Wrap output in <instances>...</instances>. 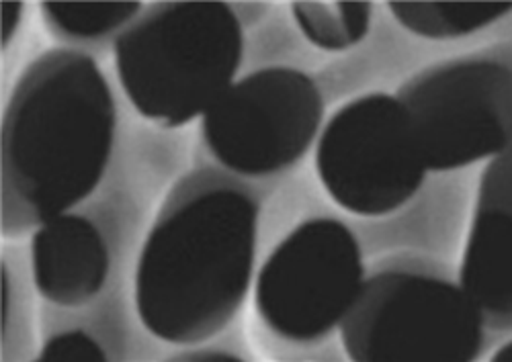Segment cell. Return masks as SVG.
<instances>
[{"label":"cell","instance_id":"1","mask_svg":"<svg viewBox=\"0 0 512 362\" xmlns=\"http://www.w3.org/2000/svg\"><path fill=\"white\" fill-rule=\"evenodd\" d=\"M261 203L236 176L197 168L164 197L136 268V309L162 342L193 346L240 311L254 273Z\"/></svg>","mask_w":512,"mask_h":362},{"label":"cell","instance_id":"2","mask_svg":"<svg viewBox=\"0 0 512 362\" xmlns=\"http://www.w3.org/2000/svg\"><path fill=\"white\" fill-rule=\"evenodd\" d=\"M117 127L111 86L74 48L48 50L19 76L3 117V236L21 238L87 199Z\"/></svg>","mask_w":512,"mask_h":362},{"label":"cell","instance_id":"3","mask_svg":"<svg viewBox=\"0 0 512 362\" xmlns=\"http://www.w3.org/2000/svg\"><path fill=\"white\" fill-rule=\"evenodd\" d=\"M123 93L160 127L205 115L226 90L244 56V33L226 3H156L113 41Z\"/></svg>","mask_w":512,"mask_h":362},{"label":"cell","instance_id":"4","mask_svg":"<svg viewBox=\"0 0 512 362\" xmlns=\"http://www.w3.org/2000/svg\"><path fill=\"white\" fill-rule=\"evenodd\" d=\"M486 320L461 283L416 256L383 260L340 324L355 362H469L484 346Z\"/></svg>","mask_w":512,"mask_h":362},{"label":"cell","instance_id":"5","mask_svg":"<svg viewBox=\"0 0 512 362\" xmlns=\"http://www.w3.org/2000/svg\"><path fill=\"white\" fill-rule=\"evenodd\" d=\"M396 97L429 170L465 168L512 148V48L498 45L426 66Z\"/></svg>","mask_w":512,"mask_h":362},{"label":"cell","instance_id":"6","mask_svg":"<svg viewBox=\"0 0 512 362\" xmlns=\"http://www.w3.org/2000/svg\"><path fill=\"white\" fill-rule=\"evenodd\" d=\"M365 279L361 246L349 225L334 217H310L263 264L254 307L281 340L316 344L345 322Z\"/></svg>","mask_w":512,"mask_h":362},{"label":"cell","instance_id":"7","mask_svg":"<svg viewBox=\"0 0 512 362\" xmlns=\"http://www.w3.org/2000/svg\"><path fill=\"white\" fill-rule=\"evenodd\" d=\"M328 197L359 217H383L420 191L426 172L410 115L396 95L369 93L340 107L316 146Z\"/></svg>","mask_w":512,"mask_h":362},{"label":"cell","instance_id":"8","mask_svg":"<svg viewBox=\"0 0 512 362\" xmlns=\"http://www.w3.org/2000/svg\"><path fill=\"white\" fill-rule=\"evenodd\" d=\"M324 119L316 80L289 66H269L234 82L201 123L209 154L242 176L291 168L312 148Z\"/></svg>","mask_w":512,"mask_h":362},{"label":"cell","instance_id":"9","mask_svg":"<svg viewBox=\"0 0 512 362\" xmlns=\"http://www.w3.org/2000/svg\"><path fill=\"white\" fill-rule=\"evenodd\" d=\"M459 283L486 326L512 328V148L492 158L480 176Z\"/></svg>","mask_w":512,"mask_h":362},{"label":"cell","instance_id":"10","mask_svg":"<svg viewBox=\"0 0 512 362\" xmlns=\"http://www.w3.org/2000/svg\"><path fill=\"white\" fill-rule=\"evenodd\" d=\"M31 264L41 297L62 307H78L103 291L111 258L93 221L64 213L35 230Z\"/></svg>","mask_w":512,"mask_h":362},{"label":"cell","instance_id":"11","mask_svg":"<svg viewBox=\"0 0 512 362\" xmlns=\"http://www.w3.org/2000/svg\"><path fill=\"white\" fill-rule=\"evenodd\" d=\"M144 11L140 3H41L50 35L68 45L99 48L115 41Z\"/></svg>","mask_w":512,"mask_h":362},{"label":"cell","instance_id":"12","mask_svg":"<svg viewBox=\"0 0 512 362\" xmlns=\"http://www.w3.org/2000/svg\"><path fill=\"white\" fill-rule=\"evenodd\" d=\"M388 9L410 33L449 41L502 21L512 13V3H388Z\"/></svg>","mask_w":512,"mask_h":362},{"label":"cell","instance_id":"13","mask_svg":"<svg viewBox=\"0 0 512 362\" xmlns=\"http://www.w3.org/2000/svg\"><path fill=\"white\" fill-rule=\"evenodd\" d=\"M291 15L304 37L324 52H347L371 29V3H293Z\"/></svg>","mask_w":512,"mask_h":362},{"label":"cell","instance_id":"14","mask_svg":"<svg viewBox=\"0 0 512 362\" xmlns=\"http://www.w3.org/2000/svg\"><path fill=\"white\" fill-rule=\"evenodd\" d=\"M41 360H105L103 346L87 332L70 330L52 336L39 354Z\"/></svg>","mask_w":512,"mask_h":362},{"label":"cell","instance_id":"15","mask_svg":"<svg viewBox=\"0 0 512 362\" xmlns=\"http://www.w3.org/2000/svg\"><path fill=\"white\" fill-rule=\"evenodd\" d=\"M23 17V3H3V48H9Z\"/></svg>","mask_w":512,"mask_h":362},{"label":"cell","instance_id":"16","mask_svg":"<svg viewBox=\"0 0 512 362\" xmlns=\"http://www.w3.org/2000/svg\"><path fill=\"white\" fill-rule=\"evenodd\" d=\"M179 358H183V360H191V358H195V360H207V358H234V354H228V352H193V354H183V356H179Z\"/></svg>","mask_w":512,"mask_h":362},{"label":"cell","instance_id":"17","mask_svg":"<svg viewBox=\"0 0 512 362\" xmlns=\"http://www.w3.org/2000/svg\"><path fill=\"white\" fill-rule=\"evenodd\" d=\"M494 360H508L512 362V340H508L506 344H502L494 354H492Z\"/></svg>","mask_w":512,"mask_h":362}]
</instances>
